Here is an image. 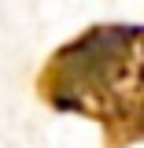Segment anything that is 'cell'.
<instances>
[{
    "instance_id": "obj_1",
    "label": "cell",
    "mask_w": 144,
    "mask_h": 148,
    "mask_svg": "<svg viewBox=\"0 0 144 148\" xmlns=\"http://www.w3.org/2000/svg\"><path fill=\"white\" fill-rule=\"evenodd\" d=\"M41 104L100 126L104 148L144 145V26L96 22L37 71Z\"/></svg>"
}]
</instances>
